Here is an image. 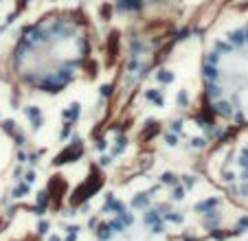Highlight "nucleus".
I'll return each instance as SVG.
<instances>
[{"label": "nucleus", "mask_w": 248, "mask_h": 241, "mask_svg": "<svg viewBox=\"0 0 248 241\" xmlns=\"http://www.w3.org/2000/svg\"><path fill=\"white\" fill-rule=\"evenodd\" d=\"M90 51L88 22L77 11H51L22 29L11 48L9 70L29 92L57 94L81 77Z\"/></svg>", "instance_id": "1"}, {"label": "nucleus", "mask_w": 248, "mask_h": 241, "mask_svg": "<svg viewBox=\"0 0 248 241\" xmlns=\"http://www.w3.org/2000/svg\"><path fill=\"white\" fill-rule=\"evenodd\" d=\"M204 103L224 123L248 125V20L229 27L202 57Z\"/></svg>", "instance_id": "2"}, {"label": "nucleus", "mask_w": 248, "mask_h": 241, "mask_svg": "<svg viewBox=\"0 0 248 241\" xmlns=\"http://www.w3.org/2000/svg\"><path fill=\"white\" fill-rule=\"evenodd\" d=\"M106 211L108 217L94 224L97 241H169V215L152 209L147 199L136 197L130 204L112 202Z\"/></svg>", "instance_id": "3"}, {"label": "nucleus", "mask_w": 248, "mask_h": 241, "mask_svg": "<svg viewBox=\"0 0 248 241\" xmlns=\"http://www.w3.org/2000/svg\"><path fill=\"white\" fill-rule=\"evenodd\" d=\"M220 184L239 204L248 206V134L239 138L220 163Z\"/></svg>", "instance_id": "4"}, {"label": "nucleus", "mask_w": 248, "mask_h": 241, "mask_svg": "<svg viewBox=\"0 0 248 241\" xmlns=\"http://www.w3.org/2000/svg\"><path fill=\"white\" fill-rule=\"evenodd\" d=\"M125 14H140V11H150L156 7L165 5L169 0H114Z\"/></svg>", "instance_id": "5"}]
</instances>
